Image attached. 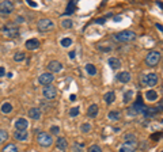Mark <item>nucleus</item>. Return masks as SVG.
Segmentation results:
<instances>
[{
  "mask_svg": "<svg viewBox=\"0 0 163 152\" xmlns=\"http://www.w3.org/2000/svg\"><path fill=\"white\" fill-rule=\"evenodd\" d=\"M23 20H25V19L22 18V16H18V18H16V22H23Z\"/></svg>",
  "mask_w": 163,
  "mask_h": 152,
  "instance_id": "09e8293b",
  "label": "nucleus"
},
{
  "mask_svg": "<svg viewBox=\"0 0 163 152\" xmlns=\"http://www.w3.org/2000/svg\"><path fill=\"white\" fill-rule=\"evenodd\" d=\"M103 99H105V102H106L107 105L113 103L114 101H116V94H114V91H109V92H106V94L103 95Z\"/></svg>",
  "mask_w": 163,
  "mask_h": 152,
  "instance_id": "5701e85b",
  "label": "nucleus"
},
{
  "mask_svg": "<svg viewBox=\"0 0 163 152\" xmlns=\"http://www.w3.org/2000/svg\"><path fill=\"white\" fill-rule=\"evenodd\" d=\"M4 75H6V69L3 67H0V78H3Z\"/></svg>",
  "mask_w": 163,
  "mask_h": 152,
  "instance_id": "79ce46f5",
  "label": "nucleus"
},
{
  "mask_svg": "<svg viewBox=\"0 0 163 152\" xmlns=\"http://www.w3.org/2000/svg\"><path fill=\"white\" fill-rule=\"evenodd\" d=\"M98 106L95 103H93V105H90L88 106V109H87V116L88 117H91V118H95V117L98 116Z\"/></svg>",
  "mask_w": 163,
  "mask_h": 152,
  "instance_id": "6ab92c4d",
  "label": "nucleus"
},
{
  "mask_svg": "<svg viewBox=\"0 0 163 152\" xmlns=\"http://www.w3.org/2000/svg\"><path fill=\"white\" fill-rule=\"evenodd\" d=\"M162 152H163V151H162Z\"/></svg>",
  "mask_w": 163,
  "mask_h": 152,
  "instance_id": "3c124183",
  "label": "nucleus"
},
{
  "mask_svg": "<svg viewBox=\"0 0 163 152\" xmlns=\"http://www.w3.org/2000/svg\"><path fill=\"white\" fill-rule=\"evenodd\" d=\"M75 55H76V53H75V50H72V52H69V59H71V60H74V59H75Z\"/></svg>",
  "mask_w": 163,
  "mask_h": 152,
  "instance_id": "37998d69",
  "label": "nucleus"
},
{
  "mask_svg": "<svg viewBox=\"0 0 163 152\" xmlns=\"http://www.w3.org/2000/svg\"><path fill=\"white\" fill-rule=\"evenodd\" d=\"M160 52H158V50H151L147 53V57H145V64L148 65V67H155L159 64V61H160Z\"/></svg>",
  "mask_w": 163,
  "mask_h": 152,
  "instance_id": "f03ea898",
  "label": "nucleus"
},
{
  "mask_svg": "<svg viewBox=\"0 0 163 152\" xmlns=\"http://www.w3.org/2000/svg\"><path fill=\"white\" fill-rule=\"evenodd\" d=\"M14 137L18 141H27V139H29V132H27V130H16V132L14 133Z\"/></svg>",
  "mask_w": 163,
  "mask_h": 152,
  "instance_id": "dca6fc26",
  "label": "nucleus"
},
{
  "mask_svg": "<svg viewBox=\"0 0 163 152\" xmlns=\"http://www.w3.org/2000/svg\"><path fill=\"white\" fill-rule=\"evenodd\" d=\"M78 114H79V107H72L69 110V116L71 117H76Z\"/></svg>",
  "mask_w": 163,
  "mask_h": 152,
  "instance_id": "e433bc0d",
  "label": "nucleus"
},
{
  "mask_svg": "<svg viewBox=\"0 0 163 152\" xmlns=\"http://www.w3.org/2000/svg\"><path fill=\"white\" fill-rule=\"evenodd\" d=\"M41 116H42V113H41V109H38V107H32L29 110V117L32 120H39Z\"/></svg>",
  "mask_w": 163,
  "mask_h": 152,
  "instance_id": "f3484780",
  "label": "nucleus"
},
{
  "mask_svg": "<svg viewBox=\"0 0 163 152\" xmlns=\"http://www.w3.org/2000/svg\"><path fill=\"white\" fill-rule=\"evenodd\" d=\"M88 152H102V148H101L99 145H91L90 148H88Z\"/></svg>",
  "mask_w": 163,
  "mask_h": 152,
  "instance_id": "c9c22d12",
  "label": "nucleus"
},
{
  "mask_svg": "<svg viewBox=\"0 0 163 152\" xmlns=\"http://www.w3.org/2000/svg\"><path fill=\"white\" fill-rule=\"evenodd\" d=\"M107 63H109L110 68L114 69V71L121 68V61H120V59H117V57H110V59L107 60Z\"/></svg>",
  "mask_w": 163,
  "mask_h": 152,
  "instance_id": "a211bd4d",
  "label": "nucleus"
},
{
  "mask_svg": "<svg viewBox=\"0 0 163 152\" xmlns=\"http://www.w3.org/2000/svg\"><path fill=\"white\" fill-rule=\"evenodd\" d=\"M60 45H61L63 48H68V46H71V45H72V39H71V38H68V37H65V38H63V39H61Z\"/></svg>",
  "mask_w": 163,
  "mask_h": 152,
  "instance_id": "c756f323",
  "label": "nucleus"
},
{
  "mask_svg": "<svg viewBox=\"0 0 163 152\" xmlns=\"http://www.w3.org/2000/svg\"><path fill=\"white\" fill-rule=\"evenodd\" d=\"M156 29L158 30H160V31H163V26L162 24H159V23H156Z\"/></svg>",
  "mask_w": 163,
  "mask_h": 152,
  "instance_id": "49530a36",
  "label": "nucleus"
},
{
  "mask_svg": "<svg viewBox=\"0 0 163 152\" xmlns=\"http://www.w3.org/2000/svg\"><path fill=\"white\" fill-rule=\"evenodd\" d=\"M14 11V4L12 1H0V14L1 15H10Z\"/></svg>",
  "mask_w": 163,
  "mask_h": 152,
  "instance_id": "423d86ee",
  "label": "nucleus"
},
{
  "mask_svg": "<svg viewBox=\"0 0 163 152\" xmlns=\"http://www.w3.org/2000/svg\"><path fill=\"white\" fill-rule=\"evenodd\" d=\"M145 99L150 101V102H155L158 99V92L155 90H148V91L145 92Z\"/></svg>",
  "mask_w": 163,
  "mask_h": 152,
  "instance_id": "412c9836",
  "label": "nucleus"
},
{
  "mask_svg": "<svg viewBox=\"0 0 163 152\" xmlns=\"http://www.w3.org/2000/svg\"><path fill=\"white\" fill-rule=\"evenodd\" d=\"M117 80H118L120 83H129L131 82V79H132V76H131V73L129 72H120V73H117Z\"/></svg>",
  "mask_w": 163,
  "mask_h": 152,
  "instance_id": "4468645a",
  "label": "nucleus"
},
{
  "mask_svg": "<svg viewBox=\"0 0 163 152\" xmlns=\"http://www.w3.org/2000/svg\"><path fill=\"white\" fill-rule=\"evenodd\" d=\"M0 110H1L3 114H10V113L12 111V105L10 103V102H4V103L1 105Z\"/></svg>",
  "mask_w": 163,
  "mask_h": 152,
  "instance_id": "b1692460",
  "label": "nucleus"
},
{
  "mask_svg": "<svg viewBox=\"0 0 163 152\" xmlns=\"http://www.w3.org/2000/svg\"><path fill=\"white\" fill-rule=\"evenodd\" d=\"M114 41H118V42H131V41H135L136 39V33L132 30H124L113 36Z\"/></svg>",
  "mask_w": 163,
  "mask_h": 152,
  "instance_id": "f257e3e1",
  "label": "nucleus"
},
{
  "mask_svg": "<svg viewBox=\"0 0 163 152\" xmlns=\"http://www.w3.org/2000/svg\"><path fill=\"white\" fill-rule=\"evenodd\" d=\"M95 23H98V24L106 23V18H99V19H97V20H95Z\"/></svg>",
  "mask_w": 163,
  "mask_h": 152,
  "instance_id": "ea45409f",
  "label": "nucleus"
},
{
  "mask_svg": "<svg viewBox=\"0 0 163 152\" xmlns=\"http://www.w3.org/2000/svg\"><path fill=\"white\" fill-rule=\"evenodd\" d=\"M84 148V144L83 143H74L72 144V151L74 152H82Z\"/></svg>",
  "mask_w": 163,
  "mask_h": 152,
  "instance_id": "a878e982",
  "label": "nucleus"
},
{
  "mask_svg": "<svg viewBox=\"0 0 163 152\" xmlns=\"http://www.w3.org/2000/svg\"><path fill=\"white\" fill-rule=\"evenodd\" d=\"M29 128V121L26 118H18L15 121V129L16 130H27Z\"/></svg>",
  "mask_w": 163,
  "mask_h": 152,
  "instance_id": "f8f14e48",
  "label": "nucleus"
},
{
  "mask_svg": "<svg viewBox=\"0 0 163 152\" xmlns=\"http://www.w3.org/2000/svg\"><path fill=\"white\" fill-rule=\"evenodd\" d=\"M162 134H152V139H159Z\"/></svg>",
  "mask_w": 163,
  "mask_h": 152,
  "instance_id": "de8ad7c7",
  "label": "nucleus"
},
{
  "mask_svg": "<svg viewBox=\"0 0 163 152\" xmlns=\"http://www.w3.org/2000/svg\"><path fill=\"white\" fill-rule=\"evenodd\" d=\"M118 152H135V149L133 148H131V147H128V145H121L120 147V149H118Z\"/></svg>",
  "mask_w": 163,
  "mask_h": 152,
  "instance_id": "72a5a7b5",
  "label": "nucleus"
},
{
  "mask_svg": "<svg viewBox=\"0 0 163 152\" xmlns=\"http://www.w3.org/2000/svg\"><path fill=\"white\" fill-rule=\"evenodd\" d=\"M86 71L90 76H95L97 75V67H95L94 64H87L86 65Z\"/></svg>",
  "mask_w": 163,
  "mask_h": 152,
  "instance_id": "393cba45",
  "label": "nucleus"
},
{
  "mask_svg": "<svg viewBox=\"0 0 163 152\" xmlns=\"http://www.w3.org/2000/svg\"><path fill=\"white\" fill-rule=\"evenodd\" d=\"M132 98H133V91L129 90V91H126L125 94H124V99H122V101H124V103H129L132 101Z\"/></svg>",
  "mask_w": 163,
  "mask_h": 152,
  "instance_id": "cd10ccee",
  "label": "nucleus"
},
{
  "mask_svg": "<svg viewBox=\"0 0 163 152\" xmlns=\"http://www.w3.org/2000/svg\"><path fill=\"white\" fill-rule=\"evenodd\" d=\"M42 95H44L48 101H50V99H55V98H56L57 91L53 86H45L44 88H42Z\"/></svg>",
  "mask_w": 163,
  "mask_h": 152,
  "instance_id": "6e6552de",
  "label": "nucleus"
},
{
  "mask_svg": "<svg viewBox=\"0 0 163 152\" xmlns=\"http://www.w3.org/2000/svg\"><path fill=\"white\" fill-rule=\"evenodd\" d=\"M69 99H71L72 102H74V101H76V95H75V94H72V95H69Z\"/></svg>",
  "mask_w": 163,
  "mask_h": 152,
  "instance_id": "a18cd8bd",
  "label": "nucleus"
},
{
  "mask_svg": "<svg viewBox=\"0 0 163 152\" xmlns=\"http://www.w3.org/2000/svg\"><path fill=\"white\" fill-rule=\"evenodd\" d=\"M37 141L41 147H50L52 145V143H53L52 136H50L49 133H46V132H41V133H38Z\"/></svg>",
  "mask_w": 163,
  "mask_h": 152,
  "instance_id": "20e7f679",
  "label": "nucleus"
},
{
  "mask_svg": "<svg viewBox=\"0 0 163 152\" xmlns=\"http://www.w3.org/2000/svg\"><path fill=\"white\" fill-rule=\"evenodd\" d=\"M114 22H120V20H121V19H122V18H121V16H120V15H117V16H114Z\"/></svg>",
  "mask_w": 163,
  "mask_h": 152,
  "instance_id": "c03bdc74",
  "label": "nucleus"
},
{
  "mask_svg": "<svg viewBox=\"0 0 163 152\" xmlns=\"http://www.w3.org/2000/svg\"><path fill=\"white\" fill-rule=\"evenodd\" d=\"M1 33L7 38H14V37H16L19 34V29L15 23H7L6 26L1 27Z\"/></svg>",
  "mask_w": 163,
  "mask_h": 152,
  "instance_id": "7ed1b4c3",
  "label": "nucleus"
},
{
  "mask_svg": "<svg viewBox=\"0 0 163 152\" xmlns=\"http://www.w3.org/2000/svg\"><path fill=\"white\" fill-rule=\"evenodd\" d=\"M50 132H52V134H58L60 128H58V126H52V128H50Z\"/></svg>",
  "mask_w": 163,
  "mask_h": 152,
  "instance_id": "58836bf2",
  "label": "nucleus"
},
{
  "mask_svg": "<svg viewBox=\"0 0 163 152\" xmlns=\"http://www.w3.org/2000/svg\"><path fill=\"white\" fill-rule=\"evenodd\" d=\"M25 46L27 48V50H35V49L39 48V41L35 39V38H32V39H27L25 43Z\"/></svg>",
  "mask_w": 163,
  "mask_h": 152,
  "instance_id": "2eb2a0df",
  "label": "nucleus"
},
{
  "mask_svg": "<svg viewBox=\"0 0 163 152\" xmlns=\"http://www.w3.org/2000/svg\"><path fill=\"white\" fill-rule=\"evenodd\" d=\"M8 139V133H7V130L4 129H0V144H3L4 141Z\"/></svg>",
  "mask_w": 163,
  "mask_h": 152,
  "instance_id": "2f4dec72",
  "label": "nucleus"
},
{
  "mask_svg": "<svg viewBox=\"0 0 163 152\" xmlns=\"http://www.w3.org/2000/svg\"><path fill=\"white\" fill-rule=\"evenodd\" d=\"M131 110H135V113H136V114H139V113H143V111L145 110V106H144L143 99H140V98H139L137 101L133 103V106H132Z\"/></svg>",
  "mask_w": 163,
  "mask_h": 152,
  "instance_id": "ddd939ff",
  "label": "nucleus"
},
{
  "mask_svg": "<svg viewBox=\"0 0 163 152\" xmlns=\"http://www.w3.org/2000/svg\"><path fill=\"white\" fill-rule=\"evenodd\" d=\"M144 84L147 86H150V87H154V86H156L158 84V75L156 73H148L147 76H145V79H144Z\"/></svg>",
  "mask_w": 163,
  "mask_h": 152,
  "instance_id": "9b49d317",
  "label": "nucleus"
},
{
  "mask_svg": "<svg viewBox=\"0 0 163 152\" xmlns=\"http://www.w3.org/2000/svg\"><path fill=\"white\" fill-rule=\"evenodd\" d=\"M26 55L23 53V52H19V53H15V56H14V60L15 61H23L25 60Z\"/></svg>",
  "mask_w": 163,
  "mask_h": 152,
  "instance_id": "473e14b6",
  "label": "nucleus"
},
{
  "mask_svg": "<svg viewBox=\"0 0 163 152\" xmlns=\"http://www.w3.org/2000/svg\"><path fill=\"white\" fill-rule=\"evenodd\" d=\"M158 6H159V8H162V10H163V3H160V1H159V3H158Z\"/></svg>",
  "mask_w": 163,
  "mask_h": 152,
  "instance_id": "8fccbe9b",
  "label": "nucleus"
},
{
  "mask_svg": "<svg viewBox=\"0 0 163 152\" xmlns=\"http://www.w3.org/2000/svg\"><path fill=\"white\" fill-rule=\"evenodd\" d=\"M80 130L83 133H88V132L91 130V125H90V124H83L80 126Z\"/></svg>",
  "mask_w": 163,
  "mask_h": 152,
  "instance_id": "f704fd0d",
  "label": "nucleus"
},
{
  "mask_svg": "<svg viewBox=\"0 0 163 152\" xmlns=\"http://www.w3.org/2000/svg\"><path fill=\"white\" fill-rule=\"evenodd\" d=\"M75 6H76V1H69L68 6H67V15H71L72 12H74V10H75Z\"/></svg>",
  "mask_w": 163,
  "mask_h": 152,
  "instance_id": "7c9ffc66",
  "label": "nucleus"
},
{
  "mask_svg": "<svg viewBox=\"0 0 163 152\" xmlns=\"http://www.w3.org/2000/svg\"><path fill=\"white\" fill-rule=\"evenodd\" d=\"M3 152H18V148H16L15 144H7L3 148Z\"/></svg>",
  "mask_w": 163,
  "mask_h": 152,
  "instance_id": "bb28decb",
  "label": "nucleus"
},
{
  "mask_svg": "<svg viewBox=\"0 0 163 152\" xmlns=\"http://www.w3.org/2000/svg\"><path fill=\"white\" fill-rule=\"evenodd\" d=\"M27 4H29L30 7H33V8H35V7H37V3H34L33 0H29V1H27Z\"/></svg>",
  "mask_w": 163,
  "mask_h": 152,
  "instance_id": "a19ab883",
  "label": "nucleus"
},
{
  "mask_svg": "<svg viewBox=\"0 0 163 152\" xmlns=\"http://www.w3.org/2000/svg\"><path fill=\"white\" fill-rule=\"evenodd\" d=\"M55 26V23H53V20H50V19L48 18H44V19H39L37 23V27L39 31H48L49 29H52Z\"/></svg>",
  "mask_w": 163,
  "mask_h": 152,
  "instance_id": "39448f33",
  "label": "nucleus"
},
{
  "mask_svg": "<svg viewBox=\"0 0 163 152\" xmlns=\"http://www.w3.org/2000/svg\"><path fill=\"white\" fill-rule=\"evenodd\" d=\"M61 69H63V64L57 60H52L49 64H48V71H49V73L60 72Z\"/></svg>",
  "mask_w": 163,
  "mask_h": 152,
  "instance_id": "9d476101",
  "label": "nucleus"
},
{
  "mask_svg": "<svg viewBox=\"0 0 163 152\" xmlns=\"http://www.w3.org/2000/svg\"><path fill=\"white\" fill-rule=\"evenodd\" d=\"M56 147L60 151H65V149L68 148V143H67V140H65L64 137H58L56 141Z\"/></svg>",
  "mask_w": 163,
  "mask_h": 152,
  "instance_id": "aec40b11",
  "label": "nucleus"
},
{
  "mask_svg": "<svg viewBox=\"0 0 163 152\" xmlns=\"http://www.w3.org/2000/svg\"><path fill=\"white\" fill-rule=\"evenodd\" d=\"M107 117H109L110 121H118L121 118V111L120 110H112V111H109Z\"/></svg>",
  "mask_w": 163,
  "mask_h": 152,
  "instance_id": "4be33fe9",
  "label": "nucleus"
},
{
  "mask_svg": "<svg viewBox=\"0 0 163 152\" xmlns=\"http://www.w3.org/2000/svg\"><path fill=\"white\" fill-rule=\"evenodd\" d=\"M61 26H63L64 29H71V27L74 26V22H72L71 19H63V20H61Z\"/></svg>",
  "mask_w": 163,
  "mask_h": 152,
  "instance_id": "c85d7f7f",
  "label": "nucleus"
},
{
  "mask_svg": "<svg viewBox=\"0 0 163 152\" xmlns=\"http://www.w3.org/2000/svg\"><path fill=\"white\" fill-rule=\"evenodd\" d=\"M124 144L128 147H131V148H133L135 149V147L137 145V137H136V134L133 133H126L125 136H124Z\"/></svg>",
  "mask_w": 163,
  "mask_h": 152,
  "instance_id": "1a4fd4ad",
  "label": "nucleus"
},
{
  "mask_svg": "<svg viewBox=\"0 0 163 152\" xmlns=\"http://www.w3.org/2000/svg\"><path fill=\"white\" fill-rule=\"evenodd\" d=\"M97 48L102 50V52H110V50H113V46H102V45H98Z\"/></svg>",
  "mask_w": 163,
  "mask_h": 152,
  "instance_id": "4c0bfd02",
  "label": "nucleus"
},
{
  "mask_svg": "<svg viewBox=\"0 0 163 152\" xmlns=\"http://www.w3.org/2000/svg\"><path fill=\"white\" fill-rule=\"evenodd\" d=\"M53 80H55V76H53V73H49V72H45L38 76V83L42 86H50Z\"/></svg>",
  "mask_w": 163,
  "mask_h": 152,
  "instance_id": "0eeeda50",
  "label": "nucleus"
}]
</instances>
